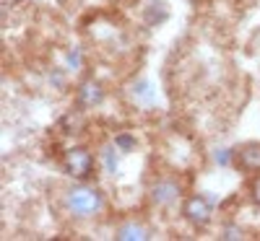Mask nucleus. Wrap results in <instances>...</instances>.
<instances>
[{"instance_id":"11","label":"nucleus","mask_w":260,"mask_h":241,"mask_svg":"<svg viewBox=\"0 0 260 241\" xmlns=\"http://www.w3.org/2000/svg\"><path fill=\"white\" fill-rule=\"evenodd\" d=\"M221 238H245V231L242 228H237V226H226Z\"/></svg>"},{"instance_id":"4","label":"nucleus","mask_w":260,"mask_h":241,"mask_svg":"<svg viewBox=\"0 0 260 241\" xmlns=\"http://www.w3.org/2000/svg\"><path fill=\"white\" fill-rule=\"evenodd\" d=\"M177 194H180V187L175 182L161 179V182H156L154 187H151V203L154 205H172L177 200Z\"/></svg>"},{"instance_id":"2","label":"nucleus","mask_w":260,"mask_h":241,"mask_svg":"<svg viewBox=\"0 0 260 241\" xmlns=\"http://www.w3.org/2000/svg\"><path fill=\"white\" fill-rule=\"evenodd\" d=\"M65 171L73 179H86L94 171V156L86 148H71L65 153Z\"/></svg>"},{"instance_id":"6","label":"nucleus","mask_w":260,"mask_h":241,"mask_svg":"<svg viewBox=\"0 0 260 241\" xmlns=\"http://www.w3.org/2000/svg\"><path fill=\"white\" fill-rule=\"evenodd\" d=\"M117 238L120 241H146V238H151V233L141 223H125V226H120Z\"/></svg>"},{"instance_id":"13","label":"nucleus","mask_w":260,"mask_h":241,"mask_svg":"<svg viewBox=\"0 0 260 241\" xmlns=\"http://www.w3.org/2000/svg\"><path fill=\"white\" fill-rule=\"evenodd\" d=\"M252 200H255V203L260 205V177H257V179L252 182Z\"/></svg>"},{"instance_id":"7","label":"nucleus","mask_w":260,"mask_h":241,"mask_svg":"<svg viewBox=\"0 0 260 241\" xmlns=\"http://www.w3.org/2000/svg\"><path fill=\"white\" fill-rule=\"evenodd\" d=\"M102 96H104V91H102L99 83H83L78 101H81V106H94V104L102 101Z\"/></svg>"},{"instance_id":"8","label":"nucleus","mask_w":260,"mask_h":241,"mask_svg":"<svg viewBox=\"0 0 260 241\" xmlns=\"http://www.w3.org/2000/svg\"><path fill=\"white\" fill-rule=\"evenodd\" d=\"M133 99L136 101H141L143 106H148V104H154V86H151L148 81H138L136 86H133Z\"/></svg>"},{"instance_id":"10","label":"nucleus","mask_w":260,"mask_h":241,"mask_svg":"<svg viewBox=\"0 0 260 241\" xmlns=\"http://www.w3.org/2000/svg\"><path fill=\"white\" fill-rule=\"evenodd\" d=\"M117 148L120 150H133L136 148V138L133 135H120L117 138Z\"/></svg>"},{"instance_id":"3","label":"nucleus","mask_w":260,"mask_h":241,"mask_svg":"<svg viewBox=\"0 0 260 241\" xmlns=\"http://www.w3.org/2000/svg\"><path fill=\"white\" fill-rule=\"evenodd\" d=\"M211 210H213V200H208V197H203V194L187 197L185 205H182V213L192 226H203L211 218Z\"/></svg>"},{"instance_id":"9","label":"nucleus","mask_w":260,"mask_h":241,"mask_svg":"<svg viewBox=\"0 0 260 241\" xmlns=\"http://www.w3.org/2000/svg\"><path fill=\"white\" fill-rule=\"evenodd\" d=\"M104 166H107V171H110V174L117 171V153H115L112 148L104 150Z\"/></svg>"},{"instance_id":"5","label":"nucleus","mask_w":260,"mask_h":241,"mask_svg":"<svg viewBox=\"0 0 260 241\" xmlns=\"http://www.w3.org/2000/svg\"><path fill=\"white\" fill-rule=\"evenodd\" d=\"M237 166L242 171H260V143H247L237 150Z\"/></svg>"},{"instance_id":"1","label":"nucleus","mask_w":260,"mask_h":241,"mask_svg":"<svg viewBox=\"0 0 260 241\" xmlns=\"http://www.w3.org/2000/svg\"><path fill=\"white\" fill-rule=\"evenodd\" d=\"M65 208H68L76 218H91L104 208V200H102V194L96 189L86 187V184H78V187L65 192Z\"/></svg>"},{"instance_id":"12","label":"nucleus","mask_w":260,"mask_h":241,"mask_svg":"<svg viewBox=\"0 0 260 241\" xmlns=\"http://www.w3.org/2000/svg\"><path fill=\"white\" fill-rule=\"evenodd\" d=\"M78 62H81V55H78V50H73L68 55V65H71V68H78Z\"/></svg>"},{"instance_id":"14","label":"nucleus","mask_w":260,"mask_h":241,"mask_svg":"<svg viewBox=\"0 0 260 241\" xmlns=\"http://www.w3.org/2000/svg\"><path fill=\"white\" fill-rule=\"evenodd\" d=\"M232 156H229V150H219V153H216V161H219V164H226Z\"/></svg>"}]
</instances>
